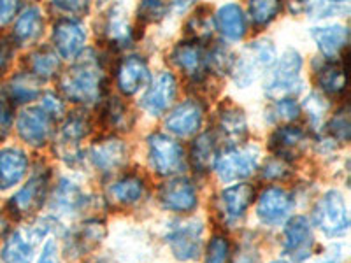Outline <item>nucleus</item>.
<instances>
[{
	"label": "nucleus",
	"instance_id": "4d7b16f0",
	"mask_svg": "<svg viewBox=\"0 0 351 263\" xmlns=\"http://www.w3.org/2000/svg\"><path fill=\"white\" fill-rule=\"evenodd\" d=\"M271 263H290V262H287V260L281 258V260H274V262H271Z\"/></svg>",
	"mask_w": 351,
	"mask_h": 263
},
{
	"label": "nucleus",
	"instance_id": "3c124183",
	"mask_svg": "<svg viewBox=\"0 0 351 263\" xmlns=\"http://www.w3.org/2000/svg\"><path fill=\"white\" fill-rule=\"evenodd\" d=\"M12 55H14V46H12L11 40L0 37V77L8 72L12 60Z\"/></svg>",
	"mask_w": 351,
	"mask_h": 263
},
{
	"label": "nucleus",
	"instance_id": "20e7f679",
	"mask_svg": "<svg viewBox=\"0 0 351 263\" xmlns=\"http://www.w3.org/2000/svg\"><path fill=\"white\" fill-rule=\"evenodd\" d=\"M262 153L256 144H241L232 146L223 153H218L215 162V172L223 183L243 181L255 174L260 167Z\"/></svg>",
	"mask_w": 351,
	"mask_h": 263
},
{
	"label": "nucleus",
	"instance_id": "9b49d317",
	"mask_svg": "<svg viewBox=\"0 0 351 263\" xmlns=\"http://www.w3.org/2000/svg\"><path fill=\"white\" fill-rule=\"evenodd\" d=\"M158 202L165 211L188 214L193 212L199 205V192L192 179L176 175L167 183H164L158 190Z\"/></svg>",
	"mask_w": 351,
	"mask_h": 263
},
{
	"label": "nucleus",
	"instance_id": "c9c22d12",
	"mask_svg": "<svg viewBox=\"0 0 351 263\" xmlns=\"http://www.w3.org/2000/svg\"><path fill=\"white\" fill-rule=\"evenodd\" d=\"M218 158V140H216L215 132H202L193 139L192 148H190V162L193 168L199 172H206L215 167V162Z\"/></svg>",
	"mask_w": 351,
	"mask_h": 263
},
{
	"label": "nucleus",
	"instance_id": "603ef678",
	"mask_svg": "<svg viewBox=\"0 0 351 263\" xmlns=\"http://www.w3.org/2000/svg\"><path fill=\"white\" fill-rule=\"evenodd\" d=\"M21 11L20 2H0V28L11 23Z\"/></svg>",
	"mask_w": 351,
	"mask_h": 263
},
{
	"label": "nucleus",
	"instance_id": "6e6d98bb",
	"mask_svg": "<svg viewBox=\"0 0 351 263\" xmlns=\"http://www.w3.org/2000/svg\"><path fill=\"white\" fill-rule=\"evenodd\" d=\"M337 262H339L337 258H325V260H319L318 263H337Z\"/></svg>",
	"mask_w": 351,
	"mask_h": 263
},
{
	"label": "nucleus",
	"instance_id": "8fccbe9b",
	"mask_svg": "<svg viewBox=\"0 0 351 263\" xmlns=\"http://www.w3.org/2000/svg\"><path fill=\"white\" fill-rule=\"evenodd\" d=\"M12 105L5 99H0V140H4L9 136L12 128Z\"/></svg>",
	"mask_w": 351,
	"mask_h": 263
},
{
	"label": "nucleus",
	"instance_id": "cd10ccee",
	"mask_svg": "<svg viewBox=\"0 0 351 263\" xmlns=\"http://www.w3.org/2000/svg\"><path fill=\"white\" fill-rule=\"evenodd\" d=\"M28 156L23 149L9 146L0 149V190H11L25 179Z\"/></svg>",
	"mask_w": 351,
	"mask_h": 263
},
{
	"label": "nucleus",
	"instance_id": "c756f323",
	"mask_svg": "<svg viewBox=\"0 0 351 263\" xmlns=\"http://www.w3.org/2000/svg\"><path fill=\"white\" fill-rule=\"evenodd\" d=\"M106 237V227L99 219H88L81 227L71 231L67 242H65V251L72 253V256H80L84 253L92 251L93 247L99 246Z\"/></svg>",
	"mask_w": 351,
	"mask_h": 263
},
{
	"label": "nucleus",
	"instance_id": "6e6552de",
	"mask_svg": "<svg viewBox=\"0 0 351 263\" xmlns=\"http://www.w3.org/2000/svg\"><path fill=\"white\" fill-rule=\"evenodd\" d=\"M49 190V171L37 168L30 179L8 202V209L14 218H30L40 211Z\"/></svg>",
	"mask_w": 351,
	"mask_h": 263
},
{
	"label": "nucleus",
	"instance_id": "473e14b6",
	"mask_svg": "<svg viewBox=\"0 0 351 263\" xmlns=\"http://www.w3.org/2000/svg\"><path fill=\"white\" fill-rule=\"evenodd\" d=\"M25 64L28 67V74H32L36 79L49 81L58 76L62 68V58L53 48L43 46V48L34 49L30 55H27Z\"/></svg>",
	"mask_w": 351,
	"mask_h": 263
},
{
	"label": "nucleus",
	"instance_id": "c03bdc74",
	"mask_svg": "<svg viewBox=\"0 0 351 263\" xmlns=\"http://www.w3.org/2000/svg\"><path fill=\"white\" fill-rule=\"evenodd\" d=\"M230 242L225 236L216 234L208 244L204 263H228L230 262Z\"/></svg>",
	"mask_w": 351,
	"mask_h": 263
},
{
	"label": "nucleus",
	"instance_id": "f3484780",
	"mask_svg": "<svg viewBox=\"0 0 351 263\" xmlns=\"http://www.w3.org/2000/svg\"><path fill=\"white\" fill-rule=\"evenodd\" d=\"M169 62L193 83L206 79V46L193 40H181L169 53Z\"/></svg>",
	"mask_w": 351,
	"mask_h": 263
},
{
	"label": "nucleus",
	"instance_id": "49530a36",
	"mask_svg": "<svg viewBox=\"0 0 351 263\" xmlns=\"http://www.w3.org/2000/svg\"><path fill=\"white\" fill-rule=\"evenodd\" d=\"M39 105L51 116L53 120H60L62 116L65 114V104L60 95H56L55 92H46L40 95Z\"/></svg>",
	"mask_w": 351,
	"mask_h": 263
},
{
	"label": "nucleus",
	"instance_id": "c85d7f7f",
	"mask_svg": "<svg viewBox=\"0 0 351 263\" xmlns=\"http://www.w3.org/2000/svg\"><path fill=\"white\" fill-rule=\"evenodd\" d=\"M343 60H324L315 68V81L325 97H341L346 90V64Z\"/></svg>",
	"mask_w": 351,
	"mask_h": 263
},
{
	"label": "nucleus",
	"instance_id": "bb28decb",
	"mask_svg": "<svg viewBox=\"0 0 351 263\" xmlns=\"http://www.w3.org/2000/svg\"><path fill=\"white\" fill-rule=\"evenodd\" d=\"M44 34V14L37 5H27L18 12L12 27V42L18 46H32Z\"/></svg>",
	"mask_w": 351,
	"mask_h": 263
},
{
	"label": "nucleus",
	"instance_id": "9d476101",
	"mask_svg": "<svg viewBox=\"0 0 351 263\" xmlns=\"http://www.w3.org/2000/svg\"><path fill=\"white\" fill-rule=\"evenodd\" d=\"M204 225L200 221H184L169 228L167 244L178 262H193L202 251Z\"/></svg>",
	"mask_w": 351,
	"mask_h": 263
},
{
	"label": "nucleus",
	"instance_id": "1a4fd4ad",
	"mask_svg": "<svg viewBox=\"0 0 351 263\" xmlns=\"http://www.w3.org/2000/svg\"><path fill=\"white\" fill-rule=\"evenodd\" d=\"M16 132L28 146L44 148L55 136V120L40 105H30L18 114Z\"/></svg>",
	"mask_w": 351,
	"mask_h": 263
},
{
	"label": "nucleus",
	"instance_id": "37998d69",
	"mask_svg": "<svg viewBox=\"0 0 351 263\" xmlns=\"http://www.w3.org/2000/svg\"><path fill=\"white\" fill-rule=\"evenodd\" d=\"M302 11L313 20H322V18L341 16L350 12L348 2H311V4H302Z\"/></svg>",
	"mask_w": 351,
	"mask_h": 263
},
{
	"label": "nucleus",
	"instance_id": "aec40b11",
	"mask_svg": "<svg viewBox=\"0 0 351 263\" xmlns=\"http://www.w3.org/2000/svg\"><path fill=\"white\" fill-rule=\"evenodd\" d=\"M152 81V71L146 58L141 55H128L121 58L116 67V86L125 97L139 93Z\"/></svg>",
	"mask_w": 351,
	"mask_h": 263
},
{
	"label": "nucleus",
	"instance_id": "ea45409f",
	"mask_svg": "<svg viewBox=\"0 0 351 263\" xmlns=\"http://www.w3.org/2000/svg\"><path fill=\"white\" fill-rule=\"evenodd\" d=\"M283 11V4L276 2V0H256V2H250L247 5V16L252 20V25L256 30L269 27L276 18L280 16V12Z\"/></svg>",
	"mask_w": 351,
	"mask_h": 263
},
{
	"label": "nucleus",
	"instance_id": "4468645a",
	"mask_svg": "<svg viewBox=\"0 0 351 263\" xmlns=\"http://www.w3.org/2000/svg\"><path fill=\"white\" fill-rule=\"evenodd\" d=\"M178 95V81L169 71L158 72L149 84L146 92L141 97V108L149 116H162L167 112Z\"/></svg>",
	"mask_w": 351,
	"mask_h": 263
},
{
	"label": "nucleus",
	"instance_id": "72a5a7b5",
	"mask_svg": "<svg viewBox=\"0 0 351 263\" xmlns=\"http://www.w3.org/2000/svg\"><path fill=\"white\" fill-rule=\"evenodd\" d=\"M4 93L9 104H28L40 97V81L27 71L18 72L5 84Z\"/></svg>",
	"mask_w": 351,
	"mask_h": 263
},
{
	"label": "nucleus",
	"instance_id": "58836bf2",
	"mask_svg": "<svg viewBox=\"0 0 351 263\" xmlns=\"http://www.w3.org/2000/svg\"><path fill=\"white\" fill-rule=\"evenodd\" d=\"M300 114H302V109L295 99L272 100V104L265 111V120L281 127V125H291L297 121Z\"/></svg>",
	"mask_w": 351,
	"mask_h": 263
},
{
	"label": "nucleus",
	"instance_id": "7ed1b4c3",
	"mask_svg": "<svg viewBox=\"0 0 351 263\" xmlns=\"http://www.w3.org/2000/svg\"><path fill=\"white\" fill-rule=\"evenodd\" d=\"M278 58L276 46L271 39H256L246 44L236 55L230 76L237 88L252 86L260 76H263Z\"/></svg>",
	"mask_w": 351,
	"mask_h": 263
},
{
	"label": "nucleus",
	"instance_id": "de8ad7c7",
	"mask_svg": "<svg viewBox=\"0 0 351 263\" xmlns=\"http://www.w3.org/2000/svg\"><path fill=\"white\" fill-rule=\"evenodd\" d=\"M171 11V5L164 4V2H152V0H148V2H143V4L139 5V21H158L162 20V18L167 14V12Z\"/></svg>",
	"mask_w": 351,
	"mask_h": 263
},
{
	"label": "nucleus",
	"instance_id": "39448f33",
	"mask_svg": "<svg viewBox=\"0 0 351 263\" xmlns=\"http://www.w3.org/2000/svg\"><path fill=\"white\" fill-rule=\"evenodd\" d=\"M148 162L160 175H178L186 168L184 148L178 139L164 132H153L148 136Z\"/></svg>",
	"mask_w": 351,
	"mask_h": 263
},
{
	"label": "nucleus",
	"instance_id": "4be33fe9",
	"mask_svg": "<svg viewBox=\"0 0 351 263\" xmlns=\"http://www.w3.org/2000/svg\"><path fill=\"white\" fill-rule=\"evenodd\" d=\"M218 132L221 139L227 142L228 148L241 146L247 137V120L246 112L237 104L225 100L218 108Z\"/></svg>",
	"mask_w": 351,
	"mask_h": 263
},
{
	"label": "nucleus",
	"instance_id": "a19ab883",
	"mask_svg": "<svg viewBox=\"0 0 351 263\" xmlns=\"http://www.w3.org/2000/svg\"><path fill=\"white\" fill-rule=\"evenodd\" d=\"M300 109H304L307 114V120L311 123V127L318 128L324 125L325 116H327L330 104H328V99L325 95H322L319 92H313L306 97L304 104L300 105Z\"/></svg>",
	"mask_w": 351,
	"mask_h": 263
},
{
	"label": "nucleus",
	"instance_id": "f704fd0d",
	"mask_svg": "<svg viewBox=\"0 0 351 263\" xmlns=\"http://www.w3.org/2000/svg\"><path fill=\"white\" fill-rule=\"evenodd\" d=\"M100 121L112 132H127L134 123V114L120 97H109L100 108Z\"/></svg>",
	"mask_w": 351,
	"mask_h": 263
},
{
	"label": "nucleus",
	"instance_id": "dca6fc26",
	"mask_svg": "<svg viewBox=\"0 0 351 263\" xmlns=\"http://www.w3.org/2000/svg\"><path fill=\"white\" fill-rule=\"evenodd\" d=\"M100 36L111 48L125 49L134 40V28L128 20V9L125 4L109 5L100 20Z\"/></svg>",
	"mask_w": 351,
	"mask_h": 263
},
{
	"label": "nucleus",
	"instance_id": "a878e982",
	"mask_svg": "<svg viewBox=\"0 0 351 263\" xmlns=\"http://www.w3.org/2000/svg\"><path fill=\"white\" fill-rule=\"evenodd\" d=\"M311 37L316 48L324 55V60H339L348 46V27L339 23L311 28Z\"/></svg>",
	"mask_w": 351,
	"mask_h": 263
},
{
	"label": "nucleus",
	"instance_id": "e433bc0d",
	"mask_svg": "<svg viewBox=\"0 0 351 263\" xmlns=\"http://www.w3.org/2000/svg\"><path fill=\"white\" fill-rule=\"evenodd\" d=\"M184 30H186L188 40L204 44V46L208 42H211L216 30L215 16H213L211 8H208V5H199V8L192 12V16L186 20Z\"/></svg>",
	"mask_w": 351,
	"mask_h": 263
},
{
	"label": "nucleus",
	"instance_id": "f257e3e1",
	"mask_svg": "<svg viewBox=\"0 0 351 263\" xmlns=\"http://www.w3.org/2000/svg\"><path fill=\"white\" fill-rule=\"evenodd\" d=\"M58 90L74 104L92 105L100 102L106 93L104 60L95 49H88L76 58L58 79Z\"/></svg>",
	"mask_w": 351,
	"mask_h": 263
},
{
	"label": "nucleus",
	"instance_id": "ddd939ff",
	"mask_svg": "<svg viewBox=\"0 0 351 263\" xmlns=\"http://www.w3.org/2000/svg\"><path fill=\"white\" fill-rule=\"evenodd\" d=\"M204 125V105L199 99H186L176 105L165 118L169 136L186 139L199 134Z\"/></svg>",
	"mask_w": 351,
	"mask_h": 263
},
{
	"label": "nucleus",
	"instance_id": "f03ea898",
	"mask_svg": "<svg viewBox=\"0 0 351 263\" xmlns=\"http://www.w3.org/2000/svg\"><path fill=\"white\" fill-rule=\"evenodd\" d=\"M304 60L297 49L288 48L280 58H276L272 67L265 72L263 92L269 99L283 100L295 99L304 88L302 81Z\"/></svg>",
	"mask_w": 351,
	"mask_h": 263
},
{
	"label": "nucleus",
	"instance_id": "864d4df0",
	"mask_svg": "<svg viewBox=\"0 0 351 263\" xmlns=\"http://www.w3.org/2000/svg\"><path fill=\"white\" fill-rule=\"evenodd\" d=\"M37 263H60V258H58V246H56L55 240H46Z\"/></svg>",
	"mask_w": 351,
	"mask_h": 263
},
{
	"label": "nucleus",
	"instance_id": "79ce46f5",
	"mask_svg": "<svg viewBox=\"0 0 351 263\" xmlns=\"http://www.w3.org/2000/svg\"><path fill=\"white\" fill-rule=\"evenodd\" d=\"M327 132L328 136L332 137V140L341 144L350 142L351 137V123H350V109L348 105H343L337 111L334 112L330 120L327 123Z\"/></svg>",
	"mask_w": 351,
	"mask_h": 263
},
{
	"label": "nucleus",
	"instance_id": "4c0bfd02",
	"mask_svg": "<svg viewBox=\"0 0 351 263\" xmlns=\"http://www.w3.org/2000/svg\"><path fill=\"white\" fill-rule=\"evenodd\" d=\"M234 60H236V55L223 42H216L213 44V48L206 49V68L216 76L230 74Z\"/></svg>",
	"mask_w": 351,
	"mask_h": 263
},
{
	"label": "nucleus",
	"instance_id": "7c9ffc66",
	"mask_svg": "<svg viewBox=\"0 0 351 263\" xmlns=\"http://www.w3.org/2000/svg\"><path fill=\"white\" fill-rule=\"evenodd\" d=\"M215 27L228 42H239L247 34L246 12L239 4H225L215 16Z\"/></svg>",
	"mask_w": 351,
	"mask_h": 263
},
{
	"label": "nucleus",
	"instance_id": "5fc2aeb1",
	"mask_svg": "<svg viewBox=\"0 0 351 263\" xmlns=\"http://www.w3.org/2000/svg\"><path fill=\"white\" fill-rule=\"evenodd\" d=\"M258 262H260L258 251H256L253 246L244 244V246L241 247V251L237 253V258L234 263H258Z\"/></svg>",
	"mask_w": 351,
	"mask_h": 263
},
{
	"label": "nucleus",
	"instance_id": "b1692460",
	"mask_svg": "<svg viewBox=\"0 0 351 263\" xmlns=\"http://www.w3.org/2000/svg\"><path fill=\"white\" fill-rule=\"evenodd\" d=\"M37 242L40 240L34 236L30 227L12 230L2 244L0 260L2 263H32Z\"/></svg>",
	"mask_w": 351,
	"mask_h": 263
},
{
	"label": "nucleus",
	"instance_id": "09e8293b",
	"mask_svg": "<svg viewBox=\"0 0 351 263\" xmlns=\"http://www.w3.org/2000/svg\"><path fill=\"white\" fill-rule=\"evenodd\" d=\"M51 9H55L56 12L64 14V16L60 18L81 20V16L88 14V11H90V4H88V2H53Z\"/></svg>",
	"mask_w": 351,
	"mask_h": 263
},
{
	"label": "nucleus",
	"instance_id": "2eb2a0df",
	"mask_svg": "<svg viewBox=\"0 0 351 263\" xmlns=\"http://www.w3.org/2000/svg\"><path fill=\"white\" fill-rule=\"evenodd\" d=\"M293 208L295 199L288 190L281 186H267L260 193L256 202V218L267 227L280 225L290 216Z\"/></svg>",
	"mask_w": 351,
	"mask_h": 263
},
{
	"label": "nucleus",
	"instance_id": "5701e85b",
	"mask_svg": "<svg viewBox=\"0 0 351 263\" xmlns=\"http://www.w3.org/2000/svg\"><path fill=\"white\" fill-rule=\"evenodd\" d=\"M88 202L90 199H88L86 192L76 181L62 177L53 190L49 208L60 216H77L83 209H86Z\"/></svg>",
	"mask_w": 351,
	"mask_h": 263
},
{
	"label": "nucleus",
	"instance_id": "a18cd8bd",
	"mask_svg": "<svg viewBox=\"0 0 351 263\" xmlns=\"http://www.w3.org/2000/svg\"><path fill=\"white\" fill-rule=\"evenodd\" d=\"M291 164L280 156H271L262 167V177L267 181H285L291 175Z\"/></svg>",
	"mask_w": 351,
	"mask_h": 263
},
{
	"label": "nucleus",
	"instance_id": "a211bd4d",
	"mask_svg": "<svg viewBox=\"0 0 351 263\" xmlns=\"http://www.w3.org/2000/svg\"><path fill=\"white\" fill-rule=\"evenodd\" d=\"M88 160L100 172L120 171L128 162V146L114 136L102 137L90 146Z\"/></svg>",
	"mask_w": 351,
	"mask_h": 263
},
{
	"label": "nucleus",
	"instance_id": "6ab92c4d",
	"mask_svg": "<svg viewBox=\"0 0 351 263\" xmlns=\"http://www.w3.org/2000/svg\"><path fill=\"white\" fill-rule=\"evenodd\" d=\"M315 236L306 216H293L283 228V249L291 260L304 262L311 256Z\"/></svg>",
	"mask_w": 351,
	"mask_h": 263
},
{
	"label": "nucleus",
	"instance_id": "412c9836",
	"mask_svg": "<svg viewBox=\"0 0 351 263\" xmlns=\"http://www.w3.org/2000/svg\"><path fill=\"white\" fill-rule=\"evenodd\" d=\"M255 199V188L250 183H237L227 186L219 193V212L227 225H237L244 219L247 209Z\"/></svg>",
	"mask_w": 351,
	"mask_h": 263
},
{
	"label": "nucleus",
	"instance_id": "2f4dec72",
	"mask_svg": "<svg viewBox=\"0 0 351 263\" xmlns=\"http://www.w3.org/2000/svg\"><path fill=\"white\" fill-rule=\"evenodd\" d=\"M146 193V183L141 175L125 174L108 188V197L112 203L121 208H130L139 202Z\"/></svg>",
	"mask_w": 351,
	"mask_h": 263
},
{
	"label": "nucleus",
	"instance_id": "0eeeda50",
	"mask_svg": "<svg viewBox=\"0 0 351 263\" xmlns=\"http://www.w3.org/2000/svg\"><path fill=\"white\" fill-rule=\"evenodd\" d=\"M313 221L327 237H341L350 228L346 200L337 190H328L313 208Z\"/></svg>",
	"mask_w": 351,
	"mask_h": 263
},
{
	"label": "nucleus",
	"instance_id": "393cba45",
	"mask_svg": "<svg viewBox=\"0 0 351 263\" xmlns=\"http://www.w3.org/2000/svg\"><path fill=\"white\" fill-rule=\"evenodd\" d=\"M307 140H309V136L304 128L295 127V125H281L276 128L269 139V148L274 153L272 156H280L291 162L306 149Z\"/></svg>",
	"mask_w": 351,
	"mask_h": 263
},
{
	"label": "nucleus",
	"instance_id": "f8f14e48",
	"mask_svg": "<svg viewBox=\"0 0 351 263\" xmlns=\"http://www.w3.org/2000/svg\"><path fill=\"white\" fill-rule=\"evenodd\" d=\"M53 49L65 60H76L84 51L86 44V27L81 20L58 18L53 25Z\"/></svg>",
	"mask_w": 351,
	"mask_h": 263
},
{
	"label": "nucleus",
	"instance_id": "423d86ee",
	"mask_svg": "<svg viewBox=\"0 0 351 263\" xmlns=\"http://www.w3.org/2000/svg\"><path fill=\"white\" fill-rule=\"evenodd\" d=\"M92 132V120L86 111H74L62 123L55 139V153L67 165H76L83 156L80 144Z\"/></svg>",
	"mask_w": 351,
	"mask_h": 263
}]
</instances>
